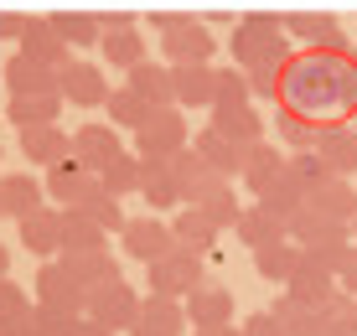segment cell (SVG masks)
<instances>
[{
  "mask_svg": "<svg viewBox=\"0 0 357 336\" xmlns=\"http://www.w3.org/2000/svg\"><path fill=\"white\" fill-rule=\"evenodd\" d=\"M98 181H104V192H114V197L140 192V151H119L104 171H98Z\"/></svg>",
  "mask_w": 357,
  "mask_h": 336,
  "instance_id": "obj_41",
  "label": "cell"
},
{
  "mask_svg": "<svg viewBox=\"0 0 357 336\" xmlns=\"http://www.w3.org/2000/svg\"><path fill=\"white\" fill-rule=\"evenodd\" d=\"M83 213H93V222H98L104 233H125V222H130L125 213H119V197H114V192H98Z\"/></svg>",
  "mask_w": 357,
  "mask_h": 336,
  "instance_id": "obj_47",
  "label": "cell"
},
{
  "mask_svg": "<svg viewBox=\"0 0 357 336\" xmlns=\"http://www.w3.org/2000/svg\"><path fill=\"white\" fill-rule=\"evenodd\" d=\"M104 192V181H98V171L78 166V160H63V166H52V176H47V197H57L63 207H89L93 197Z\"/></svg>",
  "mask_w": 357,
  "mask_h": 336,
  "instance_id": "obj_14",
  "label": "cell"
},
{
  "mask_svg": "<svg viewBox=\"0 0 357 336\" xmlns=\"http://www.w3.org/2000/svg\"><path fill=\"white\" fill-rule=\"evenodd\" d=\"M73 336H119V331H109V326H98L93 316H78V326H73Z\"/></svg>",
  "mask_w": 357,
  "mask_h": 336,
  "instance_id": "obj_55",
  "label": "cell"
},
{
  "mask_svg": "<svg viewBox=\"0 0 357 336\" xmlns=\"http://www.w3.org/2000/svg\"><path fill=\"white\" fill-rule=\"evenodd\" d=\"M171 166H176V181H181V207H213V202H223V197L233 192L223 171L207 166V160L197 155L192 145L171 155Z\"/></svg>",
  "mask_w": 357,
  "mask_h": 336,
  "instance_id": "obj_5",
  "label": "cell"
},
{
  "mask_svg": "<svg viewBox=\"0 0 357 336\" xmlns=\"http://www.w3.org/2000/svg\"><path fill=\"white\" fill-rule=\"evenodd\" d=\"M31 300H26V284H16V280H6L0 275V326H10L16 316H26Z\"/></svg>",
  "mask_w": 357,
  "mask_h": 336,
  "instance_id": "obj_48",
  "label": "cell"
},
{
  "mask_svg": "<svg viewBox=\"0 0 357 336\" xmlns=\"http://www.w3.org/2000/svg\"><path fill=\"white\" fill-rule=\"evenodd\" d=\"M233 233H238L249 248H264V243H275V238H290V222L275 217V213L259 202V207H243V217H238V228H233Z\"/></svg>",
  "mask_w": 357,
  "mask_h": 336,
  "instance_id": "obj_33",
  "label": "cell"
},
{
  "mask_svg": "<svg viewBox=\"0 0 357 336\" xmlns=\"http://www.w3.org/2000/svg\"><path fill=\"white\" fill-rule=\"evenodd\" d=\"M161 31V62L181 68V62H213V31L197 16H155Z\"/></svg>",
  "mask_w": 357,
  "mask_h": 336,
  "instance_id": "obj_3",
  "label": "cell"
},
{
  "mask_svg": "<svg viewBox=\"0 0 357 336\" xmlns=\"http://www.w3.org/2000/svg\"><path fill=\"white\" fill-rule=\"evenodd\" d=\"M36 321H42V331L47 336H73V326H78V310H68V305H52V300H36Z\"/></svg>",
  "mask_w": 357,
  "mask_h": 336,
  "instance_id": "obj_46",
  "label": "cell"
},
{
  "mask_svg": "<svg viewBox=\"0 0 357 336\" xmlns=\"http://www.w3.org/2000/svg\"><path fill=\"white\" fill-rule=\"evenodd\" d=\"M171 233H176V248H192V254H207V248L218 243V222L207 207H181L176 217H171Z\"/></svg>",
  "mask_w": 357,
  "mask_h": 336,
  "instance_id": "obj_25",
  "label": "cell"
},
{
  "mask_svg": "<svg viewBox=\"0 0 357 336\" xmlns=\"http://www.w3.org/2000/svg\"><path fill=\"white\" fill-rule=\"evenodd\" d=\"M352 238H357V217H352Z\"/></svg>",
  "mask_w": 357,
  "mask_h": 336,
  "instance_id": "obj_59",
  "label": "cell"
},
{
  "mask_svg": "<svg viewBox=\"0 0 357 336\" xmlns=\"http://www.w3.org/2000/svg\"><path fill=\"white\" fill-rule=\"evenodd\" d=\"M243 331H249V336H290V331H285V321H280L275 310H254V316L243 321Z\"/></svg>",
  "mask_w": 357,
  "mask_h": 336,
  "instance_id": "obj_50",
  "label": "cell"
},
{
  "mask_svg": "<svg viewBox=\"0 0 357 336\" xmlns=\"http://www.w3.org/2000/svg\"><path fill=\"white\" fill-rule=\"evenodd\" d=\"M275 124H280V140L295 145V151H311V145H316V130H321V124H311L305 114H295V109H280Z\"/></svg>",
  "mask_w": 357,
  "mask_h": 336,
  "instance_id": "obj_45",
  "label": "cell"
},
{
  "mask_svg": "<svg viewBox=\"0 0 357 336\" xmlns=\"http://www.w3.org/2000/svg\"><path fill=\"white\" fill-rule=\"evenodd\" d=\"M337 284L357 295V243H347V259H342V269H337Z\"/></svg>",
  "mask_w": 357,
  "mask_h": 336,
  "instance_id": "obj_53",
  "label": "cell"
},
{
  "mask_svg": "<svg viewBox=\"0 0 357 336\" xmlns=\"http://www.w3.org/2000/svg\"><path fill=\"white\" fill-rule=\"evenodd\" d=\"M187 316H192V326H228L233 321V295L223 284H202V290L187 295Z\"/></svg>",
  "mask_w": 357,
  "mask_h": 336,
  "instance_id": "obj_30",
  "label": "cell"
},
{
  "mask_svg": "<svg viewBox=\"0 0 357 336\" xmlns=\"http://www.w3.org/2000/svg\"><path fill=\"white\" fill-rule=\"evenodd\" d=\"M305 207H316V213H326V217L352 222V217H357V192H352V181H347V176H326V181H316V186H311Z\"/></svg>",
  "mask_w": 357,
  "mask_h": 336,
  "instance_id": "obj_27",
  "label": "cell"
},
{
  "mask_svg": "<svg viewBox=\"0 0 357 336\" xmlns=\"http://www.w3.org/2000/svg\"><path fill=\"white\" fill-rule=\"evenodd\" d=\"M0 217H10V213H6V192H0Z\"/></svg>",
  "mask_w": 357,
  "mask_h": 336,
  "instance_id": "obj_58",
  "label": "cell"
},
{
  "mask_svg": "<svg viewBox=\"0 0 357 336\" xmlns=\"http://www.w3.org/2000/svg\"><path fill=\"white\" fill-rule=\"evenodd\" d=\"M57 83H63V98H68V104H78V109L109 104V83H104V68H98V62L68 57L63 68H57Z\"/></svg>",
  "mask_w": 357,
  "mask_h": 336,
  "instance_id": "obj_9",
  "label": "cell"
},
{
  "mask_svg": "<svg viewBox=\"0 0 357 336\" xmlns=\"http://www.w3.org/2000/svg\"><path fill=\"white\" fill-rule=\"evenodd\" d=\"M0 78H6L10 98H26V93H63V83H57V68L52 62H36L26 52H16L0 68Z\"/></svg>",
  "mask_w": 357,
  "mask_h": 336,
  "instance_id": "obj_13",
  "label": "cell"
},
{
  "mask_svg": "<svg viewBox=\"0 0 357 336\" xmlns=\"http://www.w3.org/2000/svg\"><path fill=\"white\" fill-rule=\"evenodd\" d=\"M254 89H249V72L243 68H218V98H213V109H238V104H249Z\"/></svg>",
  "mask_w": 357,
  "mask_h": 336,
  "instance_id": "obj_43",
  "label": "cell"
},
{
  "mask_svg": "<svg viewBox=\"0 0 357 336\" xmlns=\"http://www.w3.org/2000/svg\"><path fill=\"white\" fill-rule=\"evenodd\" d=\"M285 31L301 36V42H311V47H347L337 16H326V10H290V16H285Z\"/></svg>",
  "mask_w": 357,
  "mask_h": 336,
  "instance_id": "obj_26",
  "label": "cell"
},
{
  "mask_svg": "<svg viewBox=\"0 0 357 336\" xmlns=\"http://www.w3.org/2000/svg\"><path fill=\"white\" fill-rule=\"evenodd\" d=\"M21 155L31 166H63L73 160V135H63L57 124H21Z\"/></svg>",
  "mask_w": 357,
  "mask_h": 336,
  "instance_id": "obj_17",
  "label": "cell"
},
{
  "mask_svg": "<svg viewBox=\"0 0 357 336\" xmlns=\"http://www.w3.org/2000/svg\"><path fill=\"white\" fill-rule=\"evenodd\" d=\"M52 26L63 31L68 47H98V36H104V16H93V10H57Z\"/></svg>",
  "mask_w": 357,
  "mask_h": 336,
  "instance_id": "obj_37",
  "label": "cell"
},
{
  "mask_svg": "<svg viewBox=\"0 0 357 336\" xmlns=\"http://www.w3.org/2000/svg\"><path fill=\"white\" fill-rule=\"evenodd\" d=\"M21 243L31 254H63V213H52V207L26 213L21 217Z\"/></svg>",
  "mask_w": 357,
  "mask_h": 336,
  "instance_id": "obj_28",
  "label": "cell"
},
{
  "mask_svg": "<svg viewBox=\"0 0 357 336\" xmlns=\"http://www.w3.org/2000/svg\"><path fill=\"white\" fill-rule=\"evenodd\" d=\"M269 310L285 321V331H290V336H326V305H305L301 295H290V290H285Z\"/></svg>",
  "mask_w": 357,
  "mask_h": 336,
  "instance_id": "obj_29",
  "label": "cell"
},
{
  "mask_svg": "<svg viewBox=\"0 0 357 336\" xmlns=\"http://www.w3.org/2000/svg\"><path fill=\"white\" fill-rule=\"evenodd\" d=\"M89 295H93V290L73 275L63 259L36 269V300H52V305H68V310H78V316H89Z\"/></svg>",
  "mask_w": 357,
  "mask_h": 336,
  "instance_id": "obj_11",
  "label": "cell"
},
{
  "mask_svg": "<svg viewBox=\"0 0 357 336\" xmlns=\"http://www.w3.org/2000/svg\"><path fill=\"white\" fill-rule=\"evenodd\" d=\"M109 233L93 222V213H83V207H68L63 213V254H73V248H104Z\"/></svg>",
  "mask_w": 357,
  "mask_h": 336,
  "instance_id": "obj_40",
  "label": "cell"
},
{
  "mask_svg": "<svg viewBox=\"0 0 357 336\" xmlns=\"http://www.w3.org/2000/svg\"><path fill=\"white\" fill-rule=\"evenodd\" d=\"M119 243H125L130 259L151 264V259H161V254H171V248H176V233H171V222H161V217L151 213V217H130L125 233H119Z\"/></svg>",
  "mask_w": 357,
  "mask_h": 336,
  "instance_id": "obj_12",
  "label": "cell"
},
{
  "mask_svg": "<svg viewBox=\"0 0 357 336\" xmlns=\"http://www.w3.org/2000/svg\"><path fill=\"white\" fill-rule=\"evenodd\" d=\"M192 326L187 316V300H176V295H145L140 300V316H135V336H181Z\"/></svg>",
  "mask_w": 357,
  "mask_h": 336,
  "instance_id": "obj_10",
  "label": "cell"
},
{
  "mask_svg": "<svg viewBox=\"0 0 357 336\" xmlns=\"http://www.w3.org/2000/svg\"><path fill=\"white\" fill-rule=\"evenodd\" d=\"M285 166V155L275 151L269 140H249V145H238V181L249 186V192H264L269 176Z\"/></svg>",
  "mask_w": 357,
  "mask_h": 336,
  "instance_id": "obj_24",
  "label": "cell"
},
{
  "mask_svg": "<svg viewBox=\"0 0 357 336\" xmlns=\"http://www.w3.org/2000/svg\"><path fill=\"white\" fill-rule=\"evenodd\" d=\"M290 166L301 171V176L311 181V186H316V181H326V176H337V171H331V166H326V160L316 155V151H295V155H290Z\"/></svg>",
  "mask_w": 357,
  "mask_h": 336,
  "instance_id": "obj_49",
  "label": "cell"
},
{
  "mask_svg": "<svg viewBox=\"0 0 357 336\" xmlns=\"http://www.w3.org/2000/svg\"><path fill=\"white\" fill-rule=\"evenodd\" d=\"M197 336H249V331H238V326L228 321V326H197Z\"/></svg>",
  "mask_w": 357,
  "mask_h": 336,
  "instance_id": "obj_56",
  "label": "cell"
},
{
  "mask_svg": "<svg viewBox=\"0 0 357 336\" xmlns=\"http://www.w3.org/2000/svg\"><path fill=\"white\" fill-rule=\"evenodd\" d=\"M0 331H6V336H47V331H42V321H36V310H26V316H16L10 326H0Z\"/></svg>",
  "mask_w": 357,
  "mask_h": 336,
  "instance_id": "obj_52",
  "label": "cell"
},
{
  "mask_svg": "<svg viewBox=\"0 0 357 336\" xmlns=\"http://www.w3.org/2000/svg\"><path fill=\"white\" fill-rule=\"evenodd\" d=\"M192 151L202 155L207 166H218L223 176H238V145H233L223 130H213V124H207V130H197V145H192Z\"/></svg>",
  "mask_w": 357,
  "mask_h": 336,
  "instance_id": "obj_38",
  "label": "cell"
},
{
  "mask_svg": "<svg viewBox=\"0 0 357 336\" xmlns=\"http://www.w3.org/2000/svg\"><path fill=\"white\" fill-rule=\"evenodd\" d=\"M0 192H6V213H10V217H26V213L42 207L47 186L36 181V176H0Z\"/></svg>",
  "mask_w": 357,
  "mask_h": 336,
  "instance_id": "obj_42",
  "label": "cell"
},
{
  "mask_svg": "<svg viewBox=\"0 0 357 336\" xmlns=\"http://www.w3.org/2000/svg\"><path fill=\"white\" fill-rule=\"evenodd\" d=\"M202 254H192V248H171V254L151 259L145 264V290L155 295H176V300H187L192 290H202Z\"/></svg>",
  "mask_w": 357,
  "mask_h": 336,
  "instance_id": "obj_4",
  "label": "cell"
},
{
  "mask_svg": "<svg viewBox=\"0 0 357 336\" xmlns=\"http://www.w3.org/2000/svg\"><path fill=\"white\" fill-rule=\"evenodd\" d=\"M6 269H10V248L0 243V275H6Z\"/></svg>",
  "mask_w": 357,
  "mask_h": 336,
  "instance_id": "obj_57",
  "label": "cell"
},
{
  "mask_svg": "<svg viewBox=\"0 0 357 336\" xmlns=\"http://www.w3.org/2000/svg\"><path fill=\"white\" fill-rule=\"evenodd\" d=\"M187 114H181V104H155L151 114H145V124L135 130V151L140 155H161L171 160L176 151H187Z\"/></svg>",
  "mask_w": 357,
  "mask_h": 336,
  "instance_id": "obj_6",
  "label": "cell"
},
{
  "mask_svg": "<svg viewBox=\"0 0 357 336\" xmlns=\"http://www.w3.org/2000/svg\"><path fill=\"white\" fill-rule=\"evenodd\" d=\"M119 151H125L119 145V124H83V130H73V160L89 171H104Z\"/></svg>",
  "mask_w": 357,
  "mask_h": 336,
  "instance_id": "obj_16",
  "label": "cell"
},
{
  "mask_svg": "<svg viewBox=\"0 0 357 336\" xmlns=\"http://www.w3.org/2000/svg\"><path fill=\"white\" fill-rule=\"evenodd\" d=\"M130 89H140L151 104H176V72H171V62H135L130 68Z\"/></svg>",
  "mask_w": 357,
  "mask_h": 336,
  "instance_id": "obj_31",
  "label": "cell"
},
{
  "mask_svg": "<svg viewBox=\"0 0 357 336\" xmlns=\"http://www.w3.org/2000/svg\"><path fill=\"white\" fill-rule=\"evenodd\" d=\"M98 52H104L109 68H135V62H145V36L135 31V21L125 10H109L104 16V36H98Z\"/></svg>",
  "mask_w": 357,
  "mask_h": 336,
  "instance_id": "obj_8",
  "label": "cell"
},
{
  "mask_svg": "<svg viewBox=\"0 0 357 336\" xmlns=\"http://www.w3.org/2000/svg\"><path fill=\"white\" fill-rule=\"evenodd\" d=\"M26 31V16H16V10H0V36H21Z\"/></svg>",
  "mask_w": 357,
  "mask_h": 336,
  "instance_id": "obj_54",
  "label": "cell"
},
{
  "mask_svg": "<svg viewBox=\"0 0 357 336\" xmlns=\"http://www.w3.org/2000/svg\"><path fill=\"white\" fill-rule=\"evenodd\" d=\"M213 130H223L233 145H249V140H264V119L254 104H238V109H213Z\"/></svg>",
  "mask_w": 357,
  "mask_h": 336,
  "instance_id": "obj_35",
  "label": "cell"
},
{
  "mask_svg": "<svg viewBox=\"0 0 357 336\" xmlns=\"http://www.w3.org/2000/svg\"><path fill=\"white\" fill-rule=\"evenodd\" d=\"M280 31H285V21L264 16V10H254V16L238 21V31H233V57H238V68H285V42H280Z\"/></svg>",
  "mask_w": 357,
  "mask_h": 336,
  "instance_id": "obj_2",
  "label": "cell"
},
{
  "mask_svg": "<svg viewBox=\"0 0 357 336\" xmlns=\"http://www.w3.org/2000/svg\"><path fill=\"white\" fill-rule=\"evenodd\" d=\"M311 151L321 155L337 176H352V171H357V130H352V124H326V130H316Z\"/></svg>",
  "mask_w": 357,
  "mask_h": 336,
  "instance_id": "obj_23",
  "label": "cell"
},
{
  "mask_svg": "<svg viewBox=\"0 0 357 336\" xmlns=\"http://www.w3.org/2000/svg\"><path fill=\"white\" fill-rule=\"evenodd\" d=\"M109 124H119V130H140V124H145V114H151V98H145L140 89H130V83H125V89H114V93H109Z\"/></svg>",
  "mask_w": 357,
  "mask_h": 336,
  "instance_id": "obj_36",
  "label": "cell"
},
{
  "mask_svg": "<svg viewBox=\"0 0 357 336\" xmlns=\"http://www.w3.org/2000/svg\"><path fill=\"white\" fill-rule=\"evenodd\" d=\"M207 213H213V222H218V228H238V202H233V192L223 197V202H213V207H207Z\"/></svg>",
  "mask_w": 357,
  "mask_h": 336,
  "instance_id": "obj_51",
  "label": "cell"
},
{
  "mask_svg": "<svg viewBox=\"0 0 357 336\" xmlns=\"http://www.w3.org/2000/svg\"><path fill=\"white\" fill-rule=\"evenodd\" d=\"M63 264L78 275L83 284H109V280H119V264H114V254L109 248H73V254H63Z\"/></svg>",
  "mask_w": 357,
  "mask_h": 336,
  "instance_id": "obj_34",
  "label": "cell"
},
{
  "mask_svg": "<svg viewBox=\"0 0 357 336\" xmlns=\"http://www.w3.org/2000/svg\"><path fill=\"white\" fill-rule=\"evenodd\" d=\"M0 336H6V331H0Z\"/></svg>",
  "mask_w": 357,
  "mask_h": 336,
  "instance_id": "obj_60",
  "label": "cell"
},
{
  "mask_svg": "<svg viewBox=\"0 0 357 336\" xmlns=\"http://www.w3.org/2000/svg\"><path fill=\"white\" fill-rule=\"evenodd\" d=\"M295 264H301V243H295V238H275V243L254 248V269H259L269 284H290Z\"/></svg>",
  "mask_w": 357,
  "mask_h": 336,
  "instance_id": "obj_32",
  "label": "cell"
},
{
  "mask_svg": "<svg viewBox=\"0 0 357 336\" xmlns=\"http://www.w3.org/2000/svg\"><path fill=\"white\" fill-rule=\"evenodd\" d=\"M140 197L151 207H181V181H176V166L161 155H140Z\"/></svg>",
  "mask_w": 357,
  "mask_h": 336,
  "instance_id": "obj_22",
  "label": "cell"
},
{
  "mask_svg": "<svg viewBox=\"0 0 357 336\" xmlns=\"http://www.w3.org/2000/svg\"><path fill=\"white\" fill-rule=\"evenodd\" d=\"M275 98L311 124L357 119V47H305L301 57H285Z\"/></svg>",
  "mask_w": 357,
  "mask_h": 336,
  "instance_id": "obj_1",
  "label": "cell"
},
{
  "mask_svg": "<svg viewBox=\"0 0 357 336\" xmlns=\"http://www.w3.org/2000/svg\"><path fill=\"white\" fill-rule=\"evenodd\" d=\"M16 42H21V52H26V57L52 62V68H63V62L73 57V47L63 42V31L52 26V16H31V21H26V31H21Z\"/></svg>",
  "mask_w": 357,
  "mask_h": 336,
  "instance_id": "obj_21",
  "label": "cell"
},
{
  "mask_svg": "<svg viewBox=\"0 0 357 336\" xmlns=\"http://www.w3.org/2000/svg\"><path fill=\"white\" fill-rule=\"evenodd\" d=\"M326 336H357V295L337 290L326 300Z\"/></svg>",
  "mask_w": 357,
  "mask_h": 336,
  "instance_id": "obj_44",
  "label": "cell"
},
{
  "mask_svg": "<svg viewBox=\"0 0 357 336\" xmlns=\"http://www.w3.org/2000/svg\"><path fill=\"white\" fill-rule=\"evenodd\" d=\"M89 316L98 321V326L109 331H135V316H140V295L125 284V275L109 280V284H93L89 295Z\"/></svg>",
  "mask_w": 357,
  "mask_h": 336,
  "instance_id": "obj_7",
  "label": "cell"
},
{
  "mask_svg": "<svg viewBox=\"0 0 357 336\" xmlns=\"http://www.w3.org/2000/svg\"><path fill=\"white\" fill-rule=\"evenodd\" d=\"M290 238L301 243V248H316V243H352V222L326 217V213H316V207H301V213L290 217Z\"/></svg>",
  "mask_w": 357,
  "mask_h": 336,
  "instance_id": "obj_18",
  "label": "cell"
},
{
  "mask_svg": "<svg viewBox=\"0 0 357 336\" xmlns=\"http://www.w3.org/2000/svg\"><path fill=\"white\" fill-rule=\"evenodd\" d=\"M10 124H57L63 114V93H26V98H10Z\"/></svg>",
  "mask_w": 357,
  "mask_h": 336,
  "instance_id": "obj_39",
  "label": "cell"
},
{
  "mask_svg": "<svg viewBox=\"0 0 357 336\" xmlns=\"http://www.w3.org/2000/svg\"><path fill=\"white\" fill-rule=\"evenodd\" d=\"M176 72V104L181 109H213L218 98V68L213 62H181Z\"/></svg>",
  "mask_w": 357,
  "mask_h": 336,
  "instance_id": "obj_20",
  "label": "cell"
},
{
  "mask_svg": "<svg viewBox=\"0 0 357 336\" xmlns=\"http://www.w3.org/2000/svg\"><path fill=\"white\" fill-rule=\"evenodd\" d=\"M305 197H311V181H305L301 171H295L290 160H285V166H280L275 176H269V186L259 192V202H264L275 217H285V222H290V217L305 207Z\"/></svg>",
  "mask_w": 357,
  "mask_h": 336,
  "instance_id": "obj_15",
  "label": "cell"
},
{
  "mask_svg": "<svg viewBox=\"0 0 357 336\" xmlns=\"http://www.w3.org/2000/svg\"><path fill=\"white\" fill-rule=\"evenodd\" d=\"M285 290H290V295H301L305 305H326L331 295L342 290V284H337V269L316 264V259L301 248V264H295V275H290V284H285Z\"/></svg>",
  "mask_w": 357,
  "mask_h": 336,
  "instance_id": "obj_19",
  "label": "cell"
}]
</instances>
